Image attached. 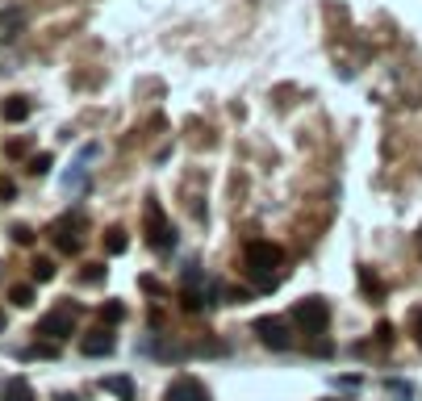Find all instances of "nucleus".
Segmentation results:
<instances>
[{"label": "nucleus", "instance_id": "nucleus-9", "mask_svg": "<svg viewBox=\"0 0 422 401\" xmlns=\"http://www.w3.org/2000/svg\"><path fill=\"white\" fill-rule=\"evenodd\" d=\"M0 113H4V121H13V126H17V121H25V117H29V100H25V96H8V100L0 105Z\"/></svg>", "mask_w": 422, "mask_h": 401}, {"label": "nucleus", "instance_id": "nucleus-8", "mask_svg": "<svg viewBox=\"0 0 422 401\" xmlns=\"http://www.w3.org/2000/svg\"><path fill=\"white\" fill-rule=\"evenodd\" d=\"M113 347H117V343H113V335H109L105 326L80 339V351H84V356H113Z\"/></svg>", "mask_w": 422, "mask_h": 401}, {"label": "nucleus", "instance_id": "nucleus-15", "mask_svg": "<svg viewBox=\"0 0 422 401\" xmlns=\"http://www.w3.org/2000/svg\"><path fill=\"white\" fill-rule=\"evenodd\" d=\"M50 276H54V264H50V259H33V280H42V285H46Z\"/></svg>", "mask_w": 422, "mask_h": 401}, {"label": "nucleus", "instance_id": "nucleus-10", "mask_svg": "<svg viewBox=\"0 0 422 401\" xmlns=\"http://www.w3.org/2000/svg\"><path fill=\"white\" fill-rule=\"evenodd\" d=\"M100 389L117 393L121 401H134V381H130V377H105V381H100Z\"/></svg>", "mask_w": 422, "mask_h": 401}, {"label": "nucleus", "instance_id": "nucleus-17", "mask_svg": "<svg viewBox=\"0 0 422 401\" xmlns=\"http://www.w3.org/2000/svg\"><path fill=\"white\" fill-rule=\"evenodd\" d=\"M50 163H54L50 155H33V159H29V172H33V176H46V172H50Z\"/></svg>", "mask_w": 422, "mask_h": 401}, {"label": "nucleus", "instance_id": "nucleus-21", "mask_svg": "<svg viewBox=\"0 0 422 401\" xmlns=\"http://www.w3.org/2000/svg\"><path fill=\"white\" fill-rule=\"evenodd\" d=\"M142 293H163V289H159V280H155V276H142Z\"/></svg>", "mask_w": 422, "mask_h": 401}, {"label": "nucleus", "instance_id": "nucleus-14", "mask_svg": "<svg viewBox=\"0 0 422 401\" xmlns=\"http://www.w3.org/2000/svg\"><path fill=\"white\" fill-rule=\"evenodd\" d=\"M8 301H13L17 310L33 305V285H13V289H8Z\"/></svg>", "mask_w": 422, "mask_h": 401}, {"label": "nucleus", "instance_id": "nucleus-26", "mask_svg": "<svg viewBox=\"0 0 422 401\" xmlns=\"http://www.w3.org/2000/svg\"><path fill=\"white\" fill-rule=\"evenodd\" d=\"M0 331H4V310H0Z\"/></svg>", "mask_w": 422, "mask_h": 401}, {"label": "nucleus", "instance_id": "nucleus-4", "mask_svg": "<svg viewBox=\"0 0 422 401\" xmlns=\"http://www.w3.org/2000/svg\"><path fill=\"white\" fill-rule=\"evenodd\" d=\"M38 335L50 339V343H63L67 335H75V310L63 305V310H50L42 322H38Z\"/></svg>", "mask_w": 422, "mask_h": 401}, {"label": "nucleus", "instance_id": "nucleus-24", "mask_svg": "<svg viewBox=\"0 0 422 401\" xmlns=\"http://www.w3.org/2000/svg\"><path fill=\"white\" fill-rule=\"evenodd\" d=\"M414 339H419V347H422V310L414 314Z\"/></svg>", "mask_w": 422, "mask_h": 401}, {"label": "nucleus", "instance_id": "nucleus-11", "mask_svg": "<svg viewBox=\"0 0 422 401\" xmlns=\"http://www.w3.org/2000/svg\"><path fill=\"white\" fill-rule=\"evenodd\" d=\"M4 401H33V389H29V381H25V377H13V381L4 385Z\"/></svg>", "mask_w": 422, "mask_h": 401}, {"label": "nucleus", "instance_id": "nucleus-25", "mask_svg": "<svg viewBox=\"0 0 422 401\" xmlns=\"http://www.w3.org/2000/svg\"><path fill=\"white\" fill-rule=\"evenodd\" d=\"M54 401H75V398H71V393H63V398H54Z\"/></svg>", "mask_w": 422, "mask_h": 401}, {"label": "nucleus", "instance_id": "nucleus-13", "mask_svg": "<svg viewBox=\"0 0 422 401\" xmlns=\"http://www.w3.org/2000/svg\"><path fill=\"white\" fill-rule=\"evenodd\" d=\"M96 314H100V322H105V326H117V322L126 318V305H121V301H105Z\"/></svg>", "mask_w": 422, "mask_h": 401}, {"label": "nucleus", "instance_id": "nucleus-12", "mask_svg": "<svg viewBox=\"0 0 422 401\" xmlns=\"http://www.w3.org/2000/svg\"><path fill=\"white\" fill-rule=\"evenodd\" d=\"M126 247H130V239H126V230H121V226L105 230V251H109V255H121Z\"/></svg>", "mask_w": 422, "mask_h": 401}, {"label": "nucleus", "instance_id": "nucleus-3", "mask_svg": "<svg viewBox=\"0 0 422 401\" xmlns=\"http://www.w3.org/2000/svg\"><path fill=\"white\" fill-rule=\"evenodd\" d=\"M251 335L264 343V347H272V351H289L293 347V335H289V322L285 318H255V326H251Z\"/></svg>", "mask_w": 422, "mask_h": 401}, {"label": "nucleus", "instance_id": "nucleus-2", "mask_svg": "<svg viewBox=\"0 0 422 401\" xmlns=\"http://www.w3.org/2000/svg\"><path fill=\"white\" fill-rule=\"evenodd\" d=\"M293 322H297L306 335H322L326 322H331V305H326L322 297H306V301L293 305Z\"/></svg>", "mask_w": 422, "mask_h": 401}, {"label": "nucleus", "instance_id": "nucleus-27", "mask_svg": "<svg viewBox=\"0 0 422 401\" xmlns=\"http://www.w3.org/2000/svg\"><path fill=\"white\" fill-rule=\"evenodd\" d=\"M326 401H339V398H326Z\"/></svg>", "mask_w": 422, "mask_h": 401}, {"label": "nucleus", "instance_id": "nucleus-5", "mask_svg": "<svg viewBox=\"0 0 422 401\" xmlns=\"http://www.w3.org/2000/svg\"><path fill=\"white\" fill-rule=\"evenodd\" d=\"M146 230H151V247L155 251H172L176 247V230L167 226V218H163L159 205H146Z\"/></svg>", "mask_w": 422, "mask_h": 401}, {"label": "nucleus", "instance_id": "nucleus-22", "mask_svg": "<svg viewBox=\"0 0 422 401\" xmlns=\"http://www.w3.org/2000/svg\"><path fill=\"white\" fill-rule=\"evenodd\" d=\"M377 339H381V343H389V339H393V326H389V322H381V326H377Z\"/></svg>", "mask_w": 422, "mask_h": 401}, {"label": "nucleus", "instance_id": "nucleus-7", "mask_svg": "<svg viewBox=\"0 0 422 401\" xmlns=\"http://www.w3.org/2000/svg\"><path fill=\"white\" fill-rule=\"evenodd\" d=\"M80 218H63V222H54V230H50V239H54V247L63 251V255H75L80 251Z\"/></svg>", "mask_w": 422, "mask_h": 401}, {"label": "nucleus", "instance_id": "nucleus-1", "mask_svg": "<svg viewBox=\"0 0 422 401\" xmlns=\"http://www.w3.org/2000/svg\"><path fill=\"white\" fill-rule=\"evenodd\" d=\"M280 268H285V251H280L276 243H264V239L247 243V272L259 280L264 293L276 289V272H280Z\"/></svg>", "mask_w": 422, "mask_h": 401}, {"label": "nucleus", "instance_id": "nucleus-16", "mask_svg": "<svg viewBox=\"0 0 422 401\" xmlns=\"http://www.w3.org/2000/svg\"><path fill=\"white\" fill-rule=\"evenodd\" d=\"M184 310L193 314V310H205V293H197V289H184Z\"/></svg>", "mask_w": 422, "mask_h": 401}, {"label": "nucleus", "instance_id": "nucleus-23", "mask_svg": "<svg viewBox=\"0 0 422 401\" xmlns=\"http://www.w3.org/2000/svg\"><path fill=\"white\" fill-rule=\"evenodd\" d=\"M13 192H17V188H13L8 180H0V201H13Z\"/></svg>", "mask_w": 422, "mask_h": 401}, {"label": "nucleus", "instance_id": "nucleus-6", "mask_svg": "<svg viewBox=\"0 0 422 401\" xmlns=\"http://www.w3.org/2000/svg\"><path fill=\"white\" fill-rule=\"evenodd\" d=\"M163 401H209V393H205L201 381H193V377H176V381L167 385Z\"/></svg>", "mask_w": 422, "mask_h": 401}, {"label": "nucleus", "instance_id": "nucleus-19", "mask_svg": "<svg viewBox=\"0 0 422 401\" xmlns=\"http://www.w3.org/2000/svg\"><path fill=\"white\" fill-rule=\"evenodd\" d=\"M100 280H105V268H100V264L84 268V285H100Z\"/></svg>", "mask_w": 422, "mask_h": 401}, {"label": "nucleus", "instance_id": "nucleus-20", "mask_svg": "<svg viewBox=\"0 0 422 401\" xmlns=\"http://www.w3.org/2000/svg\"><path fill=\"white\" fill-rule=\"evenodd\" d=\"M13 239H17L21 247H29V243H33V230H29V226H13Z\"/></svg>", "mask_w": 422, "mask_h": 401}, {"label": "nucleus", "instance_id": "nucleus-18", "mask_svg": "<svg viewBox=\"0 0 422 401\" xmlns=\"http://www.w3.org/2000/svg\"><path fill=\"white\" fill-rule=\"evenodd\" d=\"M360 280H364V289H368L372 297H381V280H377V276H372L368 268H360Z\"/></svg>", "mask_w": 422, "mask_h": 401}]
</instances>
